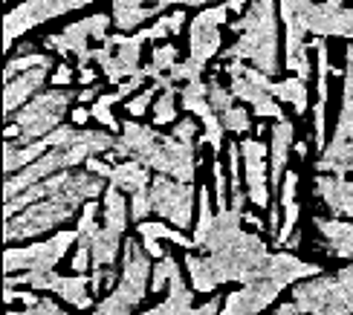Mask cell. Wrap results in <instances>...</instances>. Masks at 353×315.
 <instances>
[{
    "label": "cell",
    "instance_id": "obj_1",
    "mask_svg": "<svg viewBox=\"0 0 353 315\" xmlns=\"http://www.w3.org/2000/svg\"><path fill=\"white\" fill-rule=\"evenodd\" d=\"M101 194H105V176H99V174L87 171V168L81 174L70 171L67 185L58 194L26 205L23 212H18L14 217H6L3 240L6 243H21V240L47 234V232L61 226V223L72 220V214H76L87 200H96V197H101Z\"/></svg>",
    "mask_w": 353,
    "mask_h": 315
},
{
    "label": "cell",
    "instance_id": "obj_2",
    "mask_svg": "<svg viewBox=\"0 0 353 315\" xmlns=\"http://www.w3.org/2000/svg\"><path fill=\"white\" fill-rule=\"evenodd\" d=\"M270 246L261 240V234L243 232L232 246L194 254L188 252L183 266L188 269L191 289L194 292H214L220 283H249L255 281L270 261Z\"/></svg>",
    "mask_w": 353,
    "mask_h": 315
},
{
    "label": "cell",
    "instance_id": "obj_3",
    "mask_svg": "<svg viewBox=\"0 0 353 315\" xmlns=\"http://www.w3.org/2000/svg\"><path fill=\"white\" fill-rule=\"evenodd\" d=\"M316 275H321V266L307 263L290 252H272L267 266H263V272L255 281L241 283V289L226 295L220 315H258L270 304L278 301V295H281L284 287L307 281V278H316Z\"/></svg>",
    "mask_w": 353,
    "mask_h": 315
},
{
    "label": "cell",
    "instance_id": "obj_4",
    "mask_svg": "<svg viewBox=\"0 0 353 315\" xmlns=\"http://www.w3.org/2000/svg\"><path fill=\"white\" fill-rule=\"evenodd\" d=\"M278 3L275 0H249L246 12L232 23V32H238V41L223 50L226 61H246L267 76H275L281 70L278 61Z\"/></svg>",
    "mask_w": 353,
    "mask_h": 315
},
{
    "label": "cell",
    "instance_id": "obj_5",
    "mask_svg": "<svg viewBox=\"0 0 353 315\" xmlns=\"http://www.w3.org/2000/svg\"><path fill=\"white\" fill-rule=\"evenodd\" d=\"M151 254L145 252L142 240L128 237L122 246V278L105 301L96 304L93 315H130V309L139 307L151 292Z\"/></svg>",
    "mask_w": 353,
    "mask_h": 315
},
{
    "label": "cell",
    "instance_id": "obj_6",
    "mask_svg": "<svg viewBox=\"0 0 353 315\" xmlns=\"http://www.w3.org/2000/svg\"><path fill=\"white\" fill-rule=\"evenodd\" d=\"M292 301L301 315H353V261L336 275H316L299 281Z\"/></svg>",
    "mask_w": 353,
    "mask_h": 315
},
{
    "label": "cell",
    "instance_id": "obj_7",
    "mask_svg": "<svg viewBox=\"0 0 353 315\" xmlns=\"http://www.w3.org/2000/svg\"><path fill=\"white\" fill-rule=\"evenodd\" d=\"M342 110L336 119L333 136L321 151L316 171L319 174H342L353 176V41L345 50V76H342Z\"/></svg>",
    "mask_w": 353,
    "mask_h": 315
},
{
    "label": "cell",
    "instance_id": "obj_8",
    "mask_svg": "<svg viewBox=\"0 0 353 315\" xmlns=\"http://www.w3.org/2000/svg\"><path fill=\"white\" fill-rule=\"evenodd\" d=\"M72 101H79V93H72L70 87L41 90L38 96H32L18 113H14V125L21 128V136L14 142L29 145V142L43 139L47 133H52L58 125H61V119L67 116Z\"/></svg>",
    "mask_w": 353,
    "mask_h": 315
},
{
    "label": "cell",
    "instance_id": "obj_9",
    "mask_svg": "<svg viewBox=\"0 0 353 315\" xmlns=\"http://www.w3.org/2000/svg\"><path fill=\"white\" fill-rule=\"evenodd\" d=\"M313 0H278V14L284 23V67L296 72L299 79H310V47H307V35H310V12Z\"/></svg>",
    "mask_w": 353,
    "mask_h": 315
},
{
    "label": "cell",
    "instance_id": "obj_10",
    "mask_svg": "<svg viewBox=\"0 0 353 315\" xmlns=\"http://www.w3.org/2000/svg\"><path fill=\"white\" fill-rule=\"evenodd\" d=\"M223 70H226V76L232 79L229 87H232L234 99L249 104L255 116L272 119V122H281V119H287L284 110H281V104H278V99L270 93L272 76H267L263 70L246 64V61H226Z\"/></svg>",
    "mask_w": 353,
    "mask_h": 315
},
{
    "label": "cell",
    "instance_id": "obj_11",
    "mask_svg": "<svg viewBox=\"0 0 353 315\" xmlns=\"http://www.w3.org/2000/svg\"><path fill=\"white\" fill-rule=\"evenodd\" d=\"M148 38V29H137L130 35H108V41L101 47L93 50V61L101 67L108 84H122L125 79L137 76L142 70L139 58H142V47Z\"/></svg>",
    "mask_w": 353,
    "mask_h": 315
},
{
    "label": "cell",
    "instance_id": "obj_12",
    "mask_svg": "<svg viewBox=\"0 0 353 315\" xmlns=\"http://www.w3.org/2000/svg\"><path fill=\"white\" fill-rule=\"evenodd\" d=\"M113 26V14H90V18L84 21H76L64 26V32L58 35H47V41H43V47L58 52V55H76L79 67H90L93 64V50H90V41L96 43H105L108 41V29Z\"/></svg>",
    "mask_w": 353,
    "mask_h": 315
},
{
    "label": "cell",
    "instance_id": "obj_13",
    "mask_svg": "<svg viewBox=\"0 0 353 315\" xmlns=\"http://www.w3.org/2000/svg\"><path fill=\"white\" fill-rule=\"evenodd\" d=\"M90 3H96V0H23L21 6L9 9L6 18H3V50L9 52L12 43L21 35H26L29 29L47 23L52 18H61L67 12L84 9Z\"/></svg>",
    "mask_w": 353,
    "mask_h": 315
},
{
    "label": "cell",
    "instance_id": "obj_14",
    "mask_svg": "<svg viewBox=\"0 0 353 315\" xmlns=\"http://www.w3.org/2000/svg\"><path fill=\"white\" fill-rule=\"evenodd\" d=\"M194 183H183L168 174H154L151 179V200L154 214L174 223L176 229H191L194 223Z\"/></svg>",
    "mask_w": 353,
    "mask_h": 315
},
{
    "label": "cell",
    "instance_id": "obj_15",
    "mask_svg": "<svg viewBox=\"0 0 353 315\" xmlns=\"http://www.w3.org/2000/svg\"><path fill=\"white\" fill-rule=\"evenodd\" d=\"M79 240V229L70 232V229H61L58 234H52L50 240H41V243H29V246H21V249H6L3 252V269L6 275L12 272H29V269H55V263L64 258L70 252V246Z\"/></svg>",
    "mask_w": 353,
    "mask_h": 315
},
{
    "label": "cell",
    "instance_id": "obj_16",
    "mask_svg": "<svg viewBox=\"0 0 353 315\" xmlns=\"http://www.w3.org/2000/svg\"><path fill=\"white\" fill-rule=\"evenodd\" d=\"M229 3H220V6H209V9H200L191 21L188 29V58L194 61L197 67H209V61L220 52V43H223V35H220V26L226 23L229 18Z\"/></svg>",
    "mask_w": 353,
    "mask_h": 315
},
{
    "label": "cell",
    "instance_id": "obj_17",
    "mask_svg": "<svg viewBox=\"0 0 353 315\" xmlns=\"http://www.w3.org/2000/svg\"><path fill=\"white\" fill-rule=\"evenodd\" d=\"M180 108H185L188 113L200 116L203 122V133H200V145H212L214 156H220V151H223V122H220V113L212 108L209 101V81H185V87L180 90Z\"/></svg>",
    "mask_w": 353,
    "mask_h": 315
},
{
    "label": "cell",
    "instance_id": "obj_18",
    "mask_svg": "<svg viewBox=\"0 0 353 315\" xmlns=\"http://www.w3.org/2000/svg\"><path fill=\"white\" fill-rule=\"evenodd\" d=\"M154 174H168L176 176L183 183H194V174H197V145L194 142H183L176 139L174 133H163L157 151L151 154V159L145 162Z\"/></svg>",
    "mask_w": 353,
    "mask_h": 315
},
{
    "label": "cell",
    "instance_id": "obj_19",
    "mask_svg": "<svg viewBox=\"0 0 353 315\" xmlns=\"http://www.w3.org/2000/svg\"><path fill=\"white\" fill-rule=\"evenodd\" d=\"M29 287L32 289H47V292H55L61 295V301H67L70 307H76L79 312L90 309L93 307V298H90V278L76 272L72 278H64L58 275L55 269H47V272H41V269H29Z\"/></svg>",
    "mask_w": 353,
    "mask_h": 315
},
{
    "label": "cell",
    "instance_id": "obj_20",
    "mask_svg": "<svg viewBox=\"0 0 353 315\" xmlns=\"http://www.w3.org/2000/svg\"><path fill=\"white\" fill-rule=\"evenodd\" d=\"M267 154L270 148L261 139H241V156H243V176H246V194L258 208H270V174H267Z\"/></svg>",
    "mask_w": 353,
    "mask_h": 315
},
{
    "label": "cell",
    "instance_id": "obj_21",
    "mask_svg": "<svg viewBox=\"0 0 353 315\" xmlns=\"http://www.w3.org/2000/svg\"><path fill=\"white\" fill-rule=\"evenodd\" d=\"M205 0H113V26L119 32H137V29L151 21L165 14L168 6H203Z\"/></svg>",
    "mask_w": 353,
    "mask_h": 315
},
{
    "label": "cell",
    "instance_id": "obj_22",
    "mask_svg": "<svg viewBox=\"0 0 353 315\" xmlns=\"http://www.w3.org/2000/svg\"><path fill=\"white\" fill-rule=\"evenodd\" d=\"M50 70L52 67H32L26 72H18V76L3 84V113H6V119H12L29 99L41 93V87L50 81Z\"/></svg>",
    "mask_w": 353,
    "mask_h": 315
},
{
    "label": "cell",
    "instance_id": "obj_23",
    "mask_svg": "<svg viewBox=\"0 0 353 315\" xmlns=\"http://www.w3.org/2000/svg\"><path fill=\"white\" fill-rule=\"evenodd\" d=\"M296 145V128H292L290 119L275 122V128L270 130V191L281 194V183L287 174V162H290V151Z\"/></svg>",
    "mask_w": 353,
    "mask_h": 315
},
{
    "label": "cell",
    "instance_id": "obj_24",
    "mask_svg": "<svg viewBox=\"0 0 353 315\" xmlns=\"http://www.w3.org/2000/svg\"><path fill=\"white\" fill-rule=\"evenodd\" d=\"M313 191L336 217L353 220V179H347L342 174H319L316 171Z\"/></svg>",
    "mask_w": 353,
    "mask_h": 315
},
{
    "label": "cell",
    "instance_id": "obj_25",
    "mask_svg": "<svg viewBox=\"0 0 353 315\" xmlns=\"http://www.w3.org/2000/svg\"><path fill=\"white\" fill-rule=\"evenodd\" d=\"M310 35L353 41V9L316 3L313 12H310Z\"/></svg>",
    "mask_w": 353,
    "mask_h": 315
},
{
    "label": "cell",
    "instance_id": "obj_26",
    "mask_svg": "<svg viewBox=\"0 0 353 315\" xmlns=\"http://www.w3.org/2000/svg\"><path fill=\"white\" fill-rule=\"evenodd\" d=\"M313 229L321 234L333 258L353 261V223L339 217H313Z\"/></svg>",
    "mask_w": 353,
    "mask_h": 315
},
{
    "label": "cell",
    "instance_id": "obj_27",
    "mask_svg": "<svg viewBox=\"0 0 353 315\" xmlns=\"http://www.w3.org/2000/svg\"><path fill=\"white\" fill-rule=\"evenodd\" d=\"M241 223H243V212H238V208H220V212L214 214V223H212L209 234H205V240H203V249L205 252H217V249L232 246L234 240L243 234Z\"/></svg>",
    "mask_w": 353,
    "mask_h": 315
},
{
    "label": "cell",
    "instance_id": "obj_28",
    "mask_svg": "<svg viewBox=\"0 0 353 315\" xmlns=\"http://www.w3.org/2000/svg\"><path fill=\"white\" fill-rule=\"evenodd\" d=\"M151 179H154V171L145 162H139V159H122V162L113 165L108 183H113L116 188H122L125 194H134L139 188H148Z\"/></svg>",
    "mask_w": 353,
    "mask_h": 315
},
{
    "label": "cell",
    "instance_id": "obj_29",
    "mask_svg": "<svg viewBox=\"0 0 353 315\" xmlns=\"http://www.w3.org/2000/svg\"><path fill=\"white\" fill-rule=\"evenodd\" d=\"M122 246H125L122 232H116V229L101 226V229L93 234V240H90V252H93V269H101V266H113L116 261H119Z\"/></svg>",
    "mask_w": 353,
    "mask_h": 315
},
{
    "label": "cell",
    "instance_id": "obj_30",
    "mask_svg": "<svg viewBox=\"0 0 353 315\" xmlns=\"http://www.w3.org/2000/svg\"><path fill=\"white\" fill-rule=\"evenodd\" d=\"M101 214H105V226L108 229H116V232L125 234L128 217H130V205H128L125 191L116 188L113 183L105 188V194H101Z\"/></svg>",
    "mask_w": 353,
    "mask_h": 315
},
{
    "label": "cell",
    "instance_id": "obj_31",
    "mask_svg": "<svg viewBox=\"0 0 353 315\" xmlns=\"http://www.w3.org/2000/svg\"><path fill=\"white\" fill-rule=\"evenodd\" d=\"M270 93L281 104H292V113H296V116L307 113V104H310V99H307V81L304 79L290 76L284 81H272Z\"/></svg>",
    "mask_w": 353,
    "mask_h": 315
},
{
    "label": "cell",
    "instance_id": "obj_32",
    "mask_svg": "<svg viewBox=\"0 0 353 315\" xmlns=\"http://www.w3.org/2000/svg\"><path fill=\"white\" fill-rule=\"evenodd\" d=\"M137 232H139V240H171V243H176V246H183V249H197V243H194V237H188V234H183V229H171V226H165L163 220H142V223H137Z\"/></svg>",
    "mask_w": 353,
    "mask_h": 315
},
{
    "label": "cell",
    "instance_id": "obj_33",
    "mask_svg": "<svg viewBox=\"0 0 353 315\" xmlns=\"http://www.w3.org/2000/svg\"><path fill=\"white\" fill-rule=\"evenodd\" d=\"M176 96H180V93H176V84H171V87H165V90H159V93H157L154 110H151L157 128L176 122Z\"/></svg>",
    "mask_w": 353,
    "mask_h": 315
},
{
    "label": "cell",
    "instance_id": "obj_34",
    "mask_svg": "<svg viewBox=\"0 0 353 315\" xmlns=\"http://www.w3.org/2000/svg\"><path fill=\"white\" fill-rule=\"evenodd\" d=\"M32 67H55L52 61V55L47 52H23V55H14L6 61V72H3V81L14 79L18 72H26V70H32Z\"/></svg>",
    "mask_w": 353,
    "mask_h": 315
},
{
    "label": "cell",
    "instance_id": "obj_35",
    "mask_svg": "<svg viewBox=\"0 0 353 315\" xmlns=\"http://www.w3.org/2000/svg\"><path fill=\"white\" fill-rule=\"evenodd\" d=\"M183 23H185V12L176 9V12H168V14H159V18L154 21V26H145V29H148L151 41H163V38H171V35H180Z\"/></svg>",
    "mask_w": 353,
    "mask_h": 315
},
{
    "label": "cell",
    "instance_id": "obj_36",
    "mask_svg": "<svg viewBox=\"0 0 353 315\" xmlns=\"http://www.w3.org/2000/svg\"><path fill=\"white\" fill-rule=\"evenodd\" d=\"M200 217H197V223H194V243H197V249H203V240H205V234H209V229H212V223H214V214L217 212H212V194H209V188H205L203 183H200Z\"/></svg>",
    "mask_w": 353,
    "mask_h": 315
},
{
    "label": "cell",
    "instance_id": "obj_37",
    "mask_svg": "<svg viewBox=\"0 0 353 315\" xmlns=\"http://www.w3.org/2000/svg\"><path fill=\"white\" fill-rule=\"evenodd\" d=\"M176 47L174 43H163V47H157L151 52V64L145 67V72H148V79H159V76H165V72H171V67L176 64Z\"/></svg>",
    "mask_w": 353,
    "mask_h": 315
},
{
    "label": "cell",
    "instance_id": "obj_38",
    "mask_svg": "<svg viewBox=\"0 0 353 315\" xmlns=\"http://www.w3.org/2000/svg\"><path fill=\"white\" fill-rule=\"evenodd\" d=\"M99 203L96 200H87L84 205H81V214H79V243H87L90 246V240H93V234L101 229L99 226Z\"/></svg>",
    "mask_w": 353,
    "mask_h": 315
},
{
    "label": "cell",
    "instance_id": "obj_39",
    "mask_svg": "<svg viewBox=\"0 0 353 315\" xmlns=\"http://www.w3.org/2000/svg\"><path fill=\"white\" fill-rule=\"evenodd\" d=\"M176 261L171 258V254H165L159 263H154V272H151V292H163V289H168V281L174 278V272H176Z\"/></svg>",
    "mask_w": 353,
    "mask_h": 315
},
{
    "label": "cell",
    "instance_id": "obj_40",
    "mask_svg": "<svg viewBox=\"0 0 353 315\" xmlns=\"http://www.w3.org/2000/svg\"><path fill=\"white\" fill-rule=\"evenodd\" d=\"M220 122H223V128L229 130V133H246L249 128H252V116H249V110L246 108H229L226 113H220Z\"/></svg>",
    "mask_w": 353,
    "mask_h": 315
},
{
    "label": "cell",
    "instance_id": "obj_41",
    "mask_svg": "<svg viewBox=\"0 0 353 315\" xmlns=\"http://www.w3.org/2000/svg\"><path fill=\"white\" fill-rule=\"evenodd\" d=\"M209 101H212V108L217 113H226L229 108H234V93H232V87H223V81H217V79H209Z\"/></svg>",
    "mask_w": 353,
    "mask_h": 315
},
{
    "label": "cell",
    "instance_id": "obj_42",
    "mask_svg": "<svg viewBox=\"0 0 353 315\" xmlns=\"http://www.w3.org/2000/svg\"><path fill=\"white\" fill-rule=\"evenodd\" d=\"M148 214H154V200H151V185L148 188H139L130 194V220H148Z\"/></svg>",
    "mask_w": 353,
    "mask_h": 315
},
{
    "label": "cell",
    "instance_id": "obj_43",
    "mask_svg": "<svg viewBox=\"0 0 353 315\" xmlns=\"http://www.w3.org/2000/svg\"><path fill=\"white\" fill-rule=\"evenodd\" d=\"M159 93V87L157 84H151V87H145L142 93H137L134 99H128L125 101V110H128V116L130 119H142L145 113H148V108H151V101H154V96Z\"/></svg>",
    "mask_w": 353,
    "mask_h": 315
},
{
    "label": "cell",
    "instance_id": "obj_44",
    "mask_svg": "<svg viewBox=\"0 0 353 315\" xmlns=\"http://www.w3.org/2000/svg\"><path fill=\"white\" fill-rule=\"evenodd\" d=\"M119 272H116L113 266H101V269H93V275H90V289L99 295V292H105L110 289L113 283H119Z\"/></svg>",
    "mask_w": 353,
    "mask_h": 315
},
{
    "label": "cell",
    "instance_id": "obj_45",
    "mask_svg": "<svg viewBox=\"0 0 353 315\" xmlns=\"http://www.w3.org/2000/svg\"><path fill=\"white\" fill-rule=\"evenodd\" d=\"M90 110H93V119H96V122H99L101 128H108V130H113V133H116V130H122V125L116 122V116H113V104L96 99Z\"/></svg>",
    "mask_w": 353,
    "mask_h": 315
},
{
    "label": "cell",
    "instance_id": "obj_46",
    "mask_svg": "<svg viewBox=\"0 0 353 315\" xmlns=\"http://www.w3.org/2000/svg\"><path fill=\"white\" fill-rule=\"evenodd\" d=\"M6 315H70V312H64L61 307H58L52 298H41L38 304H32V307H26V309H21V312H14V309H9Z\"/></svg>",
    "mask_w": 353,
    "mask_h": 315
},
{
    "label": "cell",
    "instance_id": "obj_47",
    "mask_svg": "<svg viewBox=\"0 0 353 315\" xmlns=\"http://www.w3.org/2000/svg\"><path fill=\"white\" fill-rule=\"evenodd\" d=\"M296 191H299V174L287 171L284 183H281V194H278V203H281V208L290 205V203H296Z\"/></svg>",
    "mask_w": 353,
    "mask_h": 315
},
{
    "label": "cell",
    "instance_id": "obj_48",
    "mask_svg": "<svg viewBox=\"0 0 353 315\" xmlns=\"http://www.w3.org/2000/svg\"><path fill=\"white\" fill-rule=\"evenodd\" d=\"M197 122L194 119H180V122H174V128H171V133L176 139H183V142H197Z\"/></svg>",
    "mask_w": 353,
    "mask_h": 315
},
{
    "label": "cell",
    "instance_id": "obj_49",
    "mask_svg": "<svg viewBox=\"0 0 353 315\" xmlns=\"http://www.w3.org/2000/svg\"><path fill=\"white\" fill-rule=\"evenodd\" d=\"M72 76H76V70L61 61V64H58V67L52 70L50 84H52V87H70V84H72Z\"/></svg>",
    "mask_w": 353,
    "mask_h": 315
},
{
    "label": "cell",
    "instance_id": "obj_50",
    "mask_svg": "<svg viewBox=\"0 0 353 315\" xmlns=\"http://www.w3.org/2000/svg\"><path fill=\"white\" fill-rule=\"evenodd\" d=\"M84 168H87V171H93V174H99V176H105V179H110L113 165H110V162H105V159H99V154H96V156H87Z\"/></svg>",
    "mask_w": 353,
    "mask_h": 315
},
{
    "label": "cell",
    "instance_id": "obj_51",
    "mask_svg": "<svg viewBox=\"0 0 353 315\" xmlns=\"http://www.w3.org/2000/svg\"><path fill=\"white\" fill-rule=\"evenodd\" d=\"M220 309H223V304H220V298H209L203 307H191L185 315H220Z\"/></svg>",
    "mask_w": 353,
    "mask_h": 315
},
{
    "label": "cell",
    "instance_id": "obj_52",
    "mask_svg": "<svg viewBox=\"0 0 353 315\" xmlns=\"http://www.w3.org/2000/svg\"><path fill=\"white\" fill-rule=\"evenodd\" d=\"M281 203H275V205H270V234L272 237H278V232H281Z\"/></svg>",
    "mask_w": 353,
    "mask_h": 315
},
{
    "label": "cell",
    "instance_id": "obj_53",
    "mask_svg": "<svg viewBox=\"0 0 353 315\" xmlns=\"http://www.w3.org/2000/svg\"><path fill=\"white\" fill-rule=\"evenodd\" d=\"M101 93H99V84H87V87H81L79 90V101L81 104H90V101H96Z\"/></svg>",
    "mask_w": 353,
    "mask_h": 315
},
{
    "label": "cell",
    "instance_id": "obj_54",
    "mask_svg": "<svg viewBox=\"0 0 353 315\" xmlns=\"http://www.w3.org/2000/svg\"><path fill=\"white\" fill-rule=\"evenodd\" d=\"M96 79H99V72H96L93 67H79V84H81V87L96 84Z\"/></svg>",
    "mask_w": 353,
    "mask_h": 315
},
{
    "label": "cell",
    "instance_id": "obj_55",
    "mask_svg": "<svg viewBox=\"0 0 353 315\" xmlns=\"http://www.w3.org/2000/svg\"><path fill=\"white\" fill-rule=\"evenodd\" d=\"M90 119H93V110H87V108H76V110H72V125L84 128Z\"/></svg>",
    "mask_w": 353,
    "mask_h": 315
},
{
    "label": "cell",
    "instance_id": "obj_56",
    "mask_svg": "<svg viewBox=\"0 0 353 315\" xmlns=\"http://www.w3.org/2000/svg\"><path fill=\"white\" fill-rule=\"evenodd\" d=\"M18 301H23L26 307H32V304H38L41 298H38V292H26V289H18Z\"/></svg>",
    "mask_w": 353,
    "mask_h": 315
},
{
    "label": "cell",
    "instance_id": "obj_57",
    "mask_svg": "<svg viewBox=\"0 0 353 315\" xmlns=\"http://www.w3.org/2000/svg\"><path fill=\"white\" fill-rule=\"evenodd\" d=\"M275 315H301V309H299L296 301H290V304H281V307H278Z\"/></svg>",
    "mask_w": 353,
    "mask_h": 315
},
{
    "label": "cell",
    "instance_id": "obj_58",
    "mask_svg": "<svg viewBox=\"0 0 353 315\" xmlns=\"http://www.w3.org/2000/svg\"><path fill=\"white\" fill-rule=\"evenodd\" d=\"M226 3H229L232 12H246V3H249V0H226Z\"/></svg>",
    "mask_w": 353,
    "mask_h": 315
},
{
    "label": "cell",
    "instance_id": "obj_59",
    "mask_svg": "<svg viewBox=\"0 0 353 315\" xmlns=\"http://www.w3.org/2000/svg\"><path fill=\"white\" fill-rule=\"evenodd\" d=\"M292 151L299 154V159H307V142H296L292 145Z\"/></svg>",
    "mask_w": 353,
    "mask_h": 315
},
{
    "label": "cell",
    "instance_id": "obj_60",
    "mask_svg": "<svg viewBox=\"0 0 353 315\" xmlns=\"http://www.w3.org/2000/svg\"><path fill=\"white\" fill-rule=\"evenodd\" d=\"M243 220L249 223V226H255V229H261V220H258L255 214H249V212H243Z\"/></svg>",
    "mask_w": 353,
    "mask_h": 315
},
{
    "label": "cell",
    "instance_id": "obj_61",
    "mask_svg": "<svg viewBox=\"0 0 353 315\" xmlns=\"http://www.w3.org/2000/svg\"><path fill=\"white\" fill-rule=\"evenodd\" d=\"M325 3H330V6H345V0H325Z\"/></svg>",
    "mask_w": 353,
    "mask_h": 315
}]
</instances>
